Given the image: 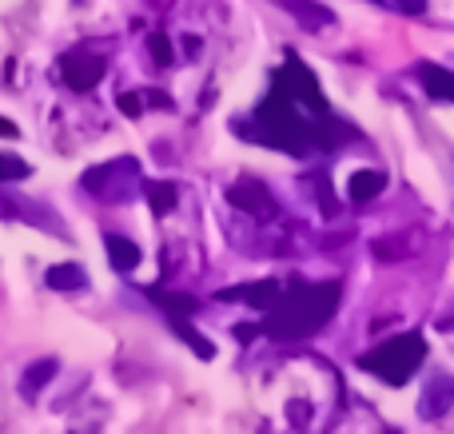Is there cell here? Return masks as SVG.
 Wrapping results in <instances>:
<instances>
[{
	"instance_id": "5b68a950",
	"label": "cell",
	"mask_w": 454,
	"mask_h": 434,
	"mask_svg": "<svg viewBox=\"0 0 454 434\" xmlns=\"http://www.w3.org/2000/svg\"><path fill=\"white\" fill-rule=\"evenodd\" d=\"M227 204L231 207H239V212H247V215H255V220H271L279 207H275V199L267 196V188L263 183H255V180H239L231 191H227Z\"/></svg>"
},
{
	"instance_id": "ba28073f",
	"label": "cell",
	"mask_w": 454,
	"mask_h": 434,
	"mask_svg": "<svg viewBox=\"0 0 454 434\" xmlns=\"http://www.w3.org/2000/svg\"><path fill=\"white\" fill-rule=\"evenodd\" d=\"M419 80H423V88H427L431 100H450L454 104V72L439 68V64H423V68H419Z\"/></svg>"
},
{
	"instance_id": "30bf717a",
	"label": "cell",
	"mask_w": 454,
	"mask_h": 434,
	"mask_svg": "<svg viewBox=\"0 0 454 434\" xmlns=\"http://www.w3.org/2000/svg\"><path fill=\"white\" fill-rule=\"evenodd\" d=\"M383 188H387V175L383 172H371V167H367V172H355L351 180H347V196H351L355 204H367V199H375Z\"/></svg>"
},
{
	"instance_id": "ac0fdd59",
	"label": "cell",
	"mask_w": 454,
	"mask_h": 434,
	"mask_svg": "<svg viewBox=\"0 0 454 434\" xmlns=\"http://www.w3.org/2000/svg\"><path fill=\"white\" fill-rule=\"evenodd\" d=\"M152 60H156L160 68L172 64V40H168L164 32H152Z\"/></svg>"
},
{
	"instance_id": "9a60e30c",
	"label": "cell",
	"mask_w": 454,
	"mask_h": 434,
	"mask_svg": "<svg viewBox=\"0 0 454 434\" xmlns=\"http://www.w3.org/2000/svg\"><path fill=\"white\" fill-rule=\"evenodd\" d=\"M52 375H56V363H52V359H44V363L28 367V375H24V395H36V391L44 387Z\"/></svg>"
},
{
	"instance_id": "8fae6325",
	"label": "cell",
	"mask_w": 454,
	"mask_h": 434,
	"mask_svg": "<svg viewBox=\"0 0 454 434\" xmlns=\"http://www.w3.org/2000/svg\"><path fill=\"white\" fill-rule=\"evenodd\" d=\"M48 287H56V291H84L88 275L80 263H56V267H48Z\"/></svg>"
},
{
	"instance_id": "277c9868",
	"label": "cell",
	"mask_w": 454,
	"mask_h": 434,
	"mask_svg": "<svg viewBox=\"0 0 454 434\" xmlns=\"http://www.w3.org/2000/svg\"><path fill=\"white\" fill-rule=\"evenodd\" d=\"M275 92H283L287 100H295L299 108L315 112V116H327V100H323L319 80H315V72L307 68V64H299L295 56L275 72Z\"/></svg>"
},
{
	"instance_id": "7402d4cb",
	"label": "cell",
	"mask_w": 454,
	"mask_h": 434,
	"mask_svg": "<svg viewBox=\"0 0 454 434\" xmlns=\"http://www.w3.org/2000/svg\"><path fill=\"white\" fill-rule=\"evenodd\" d=\"M371 4H379V0H371Z\"/></svg>"
},
{
	"instance_id": "44dd1931",
	"label": "cell",
	"mask_w": 454,
	"mask_h": 434,
	"mask_svg": "<svg viewBox=\"0 0 454 434\" xmlns=\"http://www.w3.org/2000/svg\"><path fill=\"white\" fill-rule=\"evenodd\" d=\"M0 136H8V140H16V136H20V128H16L12 120H4V116H0Z\"/></svg>"
},
{
	"instance_id": "2e32d148",
	"label": "cell",
	"mask_w": 454,
	"mask_h": 434,
	"mask_svg": "<svg viewBox=\"0 0 454 434\" xmlns=\"http://www.w3.org/2000/svg\"><path fill=\"white\" fill-rule=\"evenodd\" d=\"M172 327H176V331H180V339L188 343V347H196V355H200V359H212V355H215V347H212V343H207L204 335H196V331H192V327L184 323V319H172Z\"/></svg>"
},
{
	"instance_id": "7a4b0ae2",
	"label": "cell",
	"mask_w": 454,
	"mask_h": 434,
	"mask_svg": "<svg viewBox=\"0 0 454 434\" xmlns=\"http://www.w3.org/2000/svg\"><path fill=\"white\" fill-rule=\"evenodd\" d=\"M295 108H299L295 100H287L283 92L271 88V96H267L255 112V120H259L255 140L271 143V148H283V151H303L307 143H315V124H307Z\"/></svg>"
},
{
	"instance_id": "e0dca14e",
	"label": "cell",
	"mask_w": 454,
	"mask_h": 434,
	"mask_svg": "<svg viewBox=\"0 0 454 434\" xmlns=\"http://www.w3.org/2000/svg\"><path fill=\"white\" fill-rule=\"evenodd\" d=\"M24 175H28V164H24L20 156H4V151H0V183L24 180Z\"/></svg>"
},
{
	"instance_id": "9c48e42d",
	"label": "cell",
	"mask_w": 454,
	"mask_h": 434,
	"mask_svg": "<svg viewBox=\"0 0 454 434\" xmlns=\"http://www.w3.org/2000/svg\"><path fill=\"white\" fill-rule=\"evenodd\" d=\"M152 303H160V307L172 311V319H188L200 311V299L196 295H180V291H164V287H148Z\"/></svg>"
},
{
	"instance_id": "4fadbf2b",
	"label": "cell",
	"mask_w": 454,
	"mask_h": 434,
	"mask_svg": "<svg viewBox=\"0 0 454 434\" xmlns=\"http://www.w3.org/2000/svg\"><path fill=\"white\" fill-rule=\"evenodd\" d=\"M279 4L287 8V12H295L303 24H319V28H323V24L335 20V12H331V8H319V4H311V0H279Z\"/></svg>"
},
{
	"instance_id": "3957f363",
	"label": "cell",
	"mask_w": 454,
	"mask_h": 434,
	"mask_svg": "<svg viewBox=\"0 0 454 434\" xmlns=\"http://www.w3.org/2000/svg\"><path fill=\"white\" fill-rule=\"evenodd\" d=\"M423 359H427V339L411 331V335H399V339H387L383 347L367 351V355L359 359V367L379 375V379L391 383V387H403V383L423 367Z\"/></svg>"
},
{
	"instance_id": "6da1fadb",
	"label": "cell",
	"mask_w": 454,
	"mask_h": 434,
	"mask_svg": "<svg viewBox=\"0 0 454 434\" xmlns=\"http://www.w3.org/2000/svg\"><path fill=\"white\" fill-rule=\"evenodd\" d=\"M339 283H299L283 291V299L271 307V319H263V331L271 339H307L319 327H327L339 311Z\"/></svg>"
},
{
	"instance_id": "ffe728a7",
	"label": "cell",
	"mask_w": 454,
	"mask_h": 434,
	"mask_svg": "<svg viewBox=\"0 0 454 434\" xmlns=\"http://www.w3.org/2000/svg\"><path fill=\"white\" fill-rule=\"evenodd\" d=\"M399 8H403V12H411V16H419L427 8V0H399Z\"/></svg>"
},
{
	"instance_id": "8992f818",
	"label": "cell",
	"mask_w": 454,
	"mask_h": 434,
	"mask_svg": "<svg viewBox=\"0 0 454 434\" xmlns=\"http://www.w3.org/2000/svg\"><path fill=\"white\" fill-rule=\"evenodd\" d=\"M220 299L247 303V307H255V311H271L275 303L283 299V287L263 279V283H243V287H231V291H220Z\"/></svg>"
},
{
	"instance_id": "d6986e66",
	"label": "cell",
	"mask_w": 454,
	"mask_h": 434,
	"mask_svg": "<svg viewBox=\"0 0 454 434\" xmlns=\"http://www.w3.org/2000/svg\"><path fill=\"white\" fill-rule=\"evenodd\" d=\"M120 112H124V116H140L144 100H140V96H132V92H124V96H120Z\"/></svg>"
},
{
	"instance_id": "7c38bea8",
	"label": "cell",
	"mask_w": 454,
	"mask_h": 434,
	"mask_svg": "<svg viewBox=\"0 0 454 434\" xmlns=\"http://www.w3.org/2000/svg\"><path fill=\"white\" fill-rule=\"evenodd\" d=\"M108 260L116 271H132L136 263H140V247L124 236H108Z\"/></svg>"
},
{
	"instance_id": "52a82bcc",
	"label": "cell",
	"mask_w": 454,
	"mask_h": 434,
	"mask_svg": "<svg viewBox=\"0 0 454 434\" xmlns=\"http://www.w3.org/2000/svg\"><path fill=\"white\" fill-rule=\"evenodd\" d=\"M60 72L68 80L72 92H92L104 76V64L100 60H88V56H64L60 60Z\"/></svg>"
},
{
	"instance_id": "5bb4252c",
	"label": "cell",
	"mask_w": 454,
	"mask_h": 434,
	"mask_svg": "<svg viewBox=\"0 0 454 434\" xmlns=\"http://www.w3.org/2000/svg\"><path fill=\"white\" fill-rule=\"evenodd\" d=\"M148 204L156 215H168L176 207V188L172 183H148Z\"/></svg>"
}]
</instances>
